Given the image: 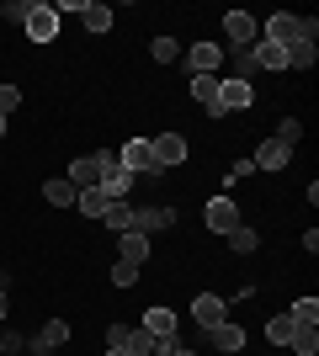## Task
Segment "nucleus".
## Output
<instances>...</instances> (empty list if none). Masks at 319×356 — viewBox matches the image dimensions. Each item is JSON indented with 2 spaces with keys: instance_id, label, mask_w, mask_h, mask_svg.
I'll use <instances>...</instances> for the list:
<instances>
[{
  "instance_id": "f704fd0d",
  "label": "nucleus",
  "mask_w": 319,
  "mask_h": 356,
  "mask_svg": "<svg viewBox=\"0 0 319 356\" xmlns=\"http://www.w3.org/2000/svg\"><path fill=\"white\" fill-rule=\"evenodd\" d=\"M32 6H38V0H11V6H6V16H11V22H22V27H27Z\"/></svg>"
},
{
  "instance_id": "0eeeda50",
  "label": "nucleus",
  "mask_w": 319,
  "mask_h": 356,
  "mask_svg": "<svg viewBox=\"0 0 319 356\" xmlns=\"http://www.w3.org/2000/svg\"><path fill=\"white\" fill-rule=\"evenodd\" d=\"M69 186H75V192H85V186H101V154H80L75 165H69Z\"/></svg>"
},
{
  "instance_id": "a211bd4d",
  "label": "nucleus",
  "mask_w": 319,
  "mask_h": 356,
  "mask_svg": "<svg viewBox=\"0 0 319 356\" xmlns=\"http://www.w3.org/2000/svg\"><path fill=\"white\" fill-rule=\"evenodd\" d=\"M250 59H256V70H282V48L256 38V43H250Z\"/></svg>"
},
{
  "instance_id": "423d86ee",
  "label": "nucleus",
  "mask_w": 319,
  "mask_h": 356,
  "mask_svg": "<svg viewBox=\"0 0 319 356\" xmlns=\"http://www.w3.org/2000/svg\"><path fill=\"white\" fill-rule=\"evenodd\" d=\"M186 70H192V74H218V70H224V48H218V43H192Z\"/></svg>"
},
{
  "instance_id": "7c9ffc66",
  "label": "nucleus",
  "mask_w": 319,
  "mask_h": 356,
  "mask_svg": "<svg viewBox=\"0 0 319 356\" xmlns=\"http://www.w3.org/2000/svg\"><path fill=\"white\" fill-rule=\"evenodd\" d=\"M229 80H245V86L256 80V59H250V48H245V54H234V74H229Z\"/></svg>"
},
{
  "instance_id": "a878e982",
  "label": "nucleus",
  "mask_w": 319,
  "mask_h": 356,
  "mask_svg": "<svg viewBox=\"0 0 319 356\" xmlns=\"http://www.w3.org/2000/svg\"><path fill=\"white\" fill-rule=\"evenodd\" d=\"M266 341H272V346L293 341V319H288V314H272V319H266Z\"/></svg>"
},
{
  "instance_id": "bb28decb",
  "label": "nucleus",
  "mask_w": 319,
  "mask_h": 356,
  "mask_svg": "<svg viewBox=\"0 0 319 356\" xmlns=\"http://www.w3.org/2000/svg\"><path fill=\"white\" fill-rule=\"evenodd\" d=\"M154 351H160V341H154L149 330L138 325V330H133V335H128V356H154Z\"/></svg>"
},
{
  "instance_id": "5701e85b",
  "label": "nucleus",
  "mask_w": 319,
  "mask_h": 356,
  "mask_svg": "<svg viewBox=\"0 0 319 356\" xmlns=\"http://www.w3.org/2000/svg\"><path fill=\"white\" fill-rule=\"evenodd\" d=\"M288 346H293L298 356H314V351H319V330H314V325H293V341H288Z\"/></svg>"
},
{
  "instance_id": "9b49d317",
  "label": "nucleus",
  "mask_w": 319,
  "mask_h": 356,
  "mask_svg": "<svg viewBox=\"0 0 319 356\" xmlns=\"http://www.w3.org/2000/svg\"><path fill=\"white\" fill-rule=\"evenodd\" d=\"M224 314H229V303L218 293H202L197 303H192V319H197L202 330H218V325H224Z\"/></svg>"
},
{
  "instance_id": "393cba45",
  "label": "nucleus",
  "mask_w": 319,
  "mask_h": 356,
  "mask_svg": "<svg viewBox=\"0 0 319 356\" xmlns=\"http://www.w3.org/2000/svg\"><path fill=\"white\" fill-rule=\"evenodd\" d=\"M288 319H293V325H314V319H319V298H314V293L298 298V303L288 309Z\"/></svg>"
},
{
  "instance_id": "c756f323",
  "label": "nucleus",
  "mask_w": 319,
  "mask_h": 356,
  "mask_svg": "<svg viewBox=\"0 0 319 356\" xmlns=\"http://www.w3.org/2000/svg\"><path fill=\"white\" fill-rule=\"evenodd\" d=\"M298 138H304V122H298V118H282V122H277V144H298Z\"/></svg>"
},
{
  "instance_id": "f8f14e48",
  "label": "nucleus",
  "mask_w": 319,
  "mask_h": 356,
  "mask_svg": "<svg viewBox=\"0 0 319 356\" xmlns=\"http://www.w3.org/2000/svg\"><path fill=\"white\" fill-rule=\"evenodd\" d=\"M64 341H69V325H64V319H48V325L38 330V341H32V356H54Z\"/></svg>"
},
{
  "instance_id": "f3484780",
  "label": "nucleus",
  "mask_w": 319,
  "mask_h": 356,
  "mask_svg": "<svg viewBox=\"0 0 319 356\" xmlns=\"http://www.w3.org/2000/svg\"><path fill=\"white\" fill-rule=\"evenodd\" d=\"M122 261H133V266H144V261H149V234H138V229H128V234H122Z\"/></svg>"
},
{
  "instance_id": "473e14b6",
  "label": "nucleus",
  "mask_w": 319,
  "mask_h": 356,
  "mask_svg": "<svg viewBox=\"0 0 319 356\" xmlns=\"http://www.w3.org/2000/svg\"><path fill=\"white\" fill-rule=\"evenodd\" d=\"M11 351H22V335H16V330L0 319V356H11Z\"/></svg>"
},
{
  "instance_id": "4c0bfd02",
  "label": "nucleus",
  "mask_w": 319,
  "mask_h": 356,
  "mask_svg": "<svg viewBox=\"0 0 319 356\" xmlns=\"http://www.w3.org/2000/svg\"><path fill=\"white\" fill-rule=\"evenodd\" d=\"M6 309H11V293H6V287H0V319H6Z\"/></svg>"
},
{
  "instance_id": "c85d7f7f",
  "label": "nucleus",
  "mask_w": 319,
  "mask_h": 356,
  "mask_svg": "<svg viewBox=\"0 0 319 356\" xmlns=\"http://www.w3.org/2000/svg\"><path fill=\"white\" fill-rule=\"evenodd\" d=\"M149 54H154L160 64H176V59H181V48H176V38H154V43H149Z\"/></svg>"
},
{
  "instance_id": "1a4fd4ad",
  "label": "nucleus",
  "mask_w": 319,
  "mask_h": 356,
  "mask_svg": "<svg viewBox=\"0 0 319 356\" xmlns=\"http://www.w3.org/2000/svg\"><path fill=\"white\" fill-rule=\"evenodd\" d=\"M250 102H256V90L245 86V80H229V74L218 80V106H224V112H245Z\"/></svg>"
},
{
  "instance_id": "4be33fe9",
  "label": "nucleus",
  "mask_w": 319,
  "mask_h": 356,
  "mask_svg": "<svg viewBox=\"0 0 319 356\" xmlns=\"http://www.w3.org/2000/svg\"><path fill=\"white\" fill-rule=\"evenodd\" d=\"M314 59H319L314 43H293L288 54H282V70H314Z\"/></svg>"
},
{
  "instance_id": "7ed1b4c3",
  "label": "nucleus",
  "mask_w": 319,
  "mask_h": 356,
  "mask_svg": "<svg viewBox=\"0 0 319 356\" xmlns=\"http://www.w3.org/2000/svg\"><path fill=\"white\" fill-rule=\"evenodd\" d=\"M224 38H229V48H234V54H245V48L261 38V32H256V16H250V11H229V16H224Z\"/></svg>"
},
{
  "instance_id": "f03ea898",
  "label": "nucleus",
  "mask_w": 319,
  "mask_h": 356,
  "mask_svg": "<svg viewBox=\"0 0 319 356\" xmlns=\"http://www.w3.org/2000/svg\"><path fill=\"white\" fill-rule=\"evenodd\" d=\"M117 165L128 170V176H149V170H154V149H149V138H128V144L117 149Z\"/></svg>"
},
{
  "instance_id": "b1692460",
  "label": "nucleus",
  "mask_w": 319,
  "mask_h": 356,
  "mask_svg": "<svg viewBox=\"0 0 319 356\" xmlns=\"http://www.w3.org/2000/svg\"><path fill=\"white\" fill-rule=\"evenodd\" d=\"M43 197L54 202V208H75V197H80V192H75V186H69V181L59 176V181H48V186H43Z\"/></svg>"
},
{
  "instance_id": "2f4dec72",
  "label": "nucleus",
  "mask_w": 319,
  "mask_h": 356,
  "mask_svg": "<svg viewBox=\"0 0 319 356\" xmlns=\"http://www.w3.org/2000/svg\"><path fill=\"white\" fill-rule=\"evenodd\" d=\"M112 282H117V287H133L138 282V266H133V261H117V266H112Z\"/></svg>"
},
{
  "instance_id": "f257e3e1",
  "label": "nucleus",
  "mask_w": 319,
  "mask_h": 356,
  "mask_svg": "<svg viewBox=\"0 0 319 356\" xmlns=\"http://www.w3.org/2000/svg\"><path fill=\"white\" fill-rule=\"evenodd\" d=\"M266 43H277L282 54H288L293 43H309V38H304V16H293V11H277L272 22H266Z\"/></svg>"
},
{
  "instance_id": "aec40b11",
  "label": "nucleus",
  "mask_w": 319,
  "mask_h": 356,
  "mask_svg": "<svg viewBox=\"0 0 319 356\" xmlns=\"http://www.w3.org/2000/svg\"><path fill=\"white\" fill-rule=\"evenodd\" d=\"M75 208L85 213V218H96V223H101V213H106V192H101V186H85V192L75 197Z\"/></svg>"
},
{
  "instance_id": "412c9836",
  "label": "nucleus",
  "mask_w": 319,
  "mask_h": 356,
  "mask_svg": "<svg viewBox=\"0 0 319 356\" xmlns=\"http://www.w3.org/2000/svg\"><path fill=\"white\" fill-rule=\"evenodd\" d=\"M101 223H106V229H117V234H128V229H133V208H128V202H106Z\"/></svg>"
},
{
  "instance_id": "ddd939ff",
  "label": "nucleus",
  "mask_w": 319,
  "mask_h": 356,
  "mask_svg": "<svg viewBox=\"0 0 319 356\" xmlns=\"http://www.w3.org/2000/svg\"><path fill=\"white\" fill-rule=\"evenodd\" d=\"M138 234H160V229H176V208H138L133 213Z\"/></svg>"
},
{
  "instance_id": "58836bf2",
  "label": "nucleus",
  "mask_w": 319,
  "mask_h": 356,
  "mask_svg": "<svg viewBox=\"0 0 319 356\" xmlns=\"http://www.w3.org/2000/svg\"><path fill=\"white\" fill-rule=\"evenodd\" d=\"M106 356H128V351H117V346H106Z\"/></svg>"
},
{
  "instance_id": "e433bc0d",
  "label": "nucleus",
  "mask_w": 319,
  "mask_h": 356,
  "mask_svg": "<svg viewBox=\"0 0 319 356\" xmlns=\"http://www.w3.org/2000/svg\"><path fill=\"white\" fill-rule=\"evenodd\" d=\"M154 356H197V351H186V346L176 341V335H165V341H160V351H154Z\"/></svg>"
},
{
  "instance_id": "39448f33",
  "label": "nucleus",
  "mask_w": 319,
  "mask_h": 356,
  "mask_svg": "<svg viewBox=\"0 0 319 356\" xmlns=\"http://www.w3.org/2000/svg\"><path fill=\"white\" fill-rule=\"evenodd\" d=\"M149 149H154V170H170V165H181V160H186V138H181V134H160V138H149Z\"/></svg>"
},
{
  "instance_id": "9d476101",
  "label": "nucleus",
  "mask_w": 319,
  "mask_h": 356,
  "mask_svg": "<svg viewBox=\"0 0 319 356\" xmlns=\"http://www.w3.org/2000/svg\"><path fill=\"white\" fill-rule=\"evenodd\" d=\"M250 165H256V170H288V165H293V149L277 144V138H266V144L250 154Z\"/></svg>"
},
{
  "instance_id": "72a5a7b5",
  "label": "nucleus",
  "mask_w": 319,
  "mask_h": 356,
  "mask_svg": "<svg viewBox=\"0 0 319 356\" xmlns=\"http://www.w3.org/2000/svg\"><path fill=\"white\" fill-rule=\"evenodd\" d=\"M16 102H22V90H16V86H0V118H11Z\"/></svg>"
},
{
  "instance_id": "20e7f679",
  "label": "nucleus",
  "mask_w": 319,
  "mask_h": 356,
  "mask_svg": "<svg viewBox=\"0 0 319 356\" xmlns=\"http://www.w3.org/2000/svg\"><path fill=\"white\" fill-rule=\"evenodd\" d=\"M27 38H32V43H54V38H59V11L38 0V6H32V16H27Z\"/></svg>"
},
{
  "instance_id": "c9c22d12",
  "label": "nucleus",
  "mask_w": 319,
  "mask_h": 356,
  "mask_svg": "<svg viewBox=\"0 0 319 356\" xmlns=\"http://www.w3.org/2000/svg\"><path fill=\"white\" fill-rule=\"evenodd\" d=\"M128 335H133V325H112V330H106V346H117V351H128Z\"/></svg>"
},
{
  "instance_id": "dca6fc26",
  "label": "nucleus",
  "mask_w": 319,
  "mask_h": 356,
  "mask_svg": "<svg viewBox=\"0 0 319 356\" xmlns=\"http://www.w3.org/2000/svg\"><path fill=\"white\" fill-rule=\"evenodd\" d=\"M208 335H213V346H218V351H245V330L234 325V319H224V325L208 330Z\"/></svg>"
},
{
  "instance_id": "6e6552de",
  "label": "nucleus",
  "mask_w": 319,
  "mask_h": 356,
  "mask_svg": "<svg viewBox=\"0 0 319 356\" xmlns=\"http://www.w3.org/2000/svg\"><path fill=\"white\" fill-rule=\"evenodd\" d=\"M202 218H208V229H213V234H229V229H240V208H234L229 197H213Z\"/></svg>"
},
{
  "instance_id": "2eb2a0df",
  "label": "nucleus",
  "mask_w": 319,
  "mask_h": 356,
  "mask_svg": "<svg viewBox=\"0 0 319 356\" xmlns=\"http://www.w3.org/2000/svg\"><path fill=\"white\" fill-rule=\"evenodd\" d=\"M144 330H149L154 341H165V335H176V314H170L165 303H154V309L144 314Z\"/></svg>"
},
{
  "instance_id": "4468645a",
  "label": "nucleus",
  "mask_w": 319,
  "mask_h": 356,
  "mask_svg": "<svg viewBox=\"0 0 319 356\" xmlns=\"http://www.w3.org/2000/svg\"><path fill=\"white\" fill-rule=\"evenodd\" d=\"M133 186H138V176H128L122 165H117V170H106V176H101V192H106V202H122V197L133 192Z\"/></svg>"
},
{
  "instance_id": "ea45409f",
  "label": "nucleus",
  "mask_w": 319,
  "mask_h": 356,
  "mask_svg": "<svg viewBox=\"0 0 319 356\" xmlns=\"http://www.w3.org/2000/svg\"><path fill=\"white\" fill-rule=\"evenodd\" d=\"M0 138H6V118H0Z\"/></svg>"
},
{
  "instance_id": "6ab92c4d",
  "label": "nucleus",
  "mask_w": 319,
  "mask_h": 356,
  "mask_svg": "<svg viewBox=\"0 0 319 356\" xmlns=\"http://www.w3.org/2000/svg\"><path fill=\"white\" fill-rule=\"evenodd\" d=\"M80 22H85V32H112V6H96V0H85Z\"/></svg>"
},
{
  "instance_id": "cd10ccee",
  "label": "nucleus",
  "mask_w": 319,
  "mask_h": 356,
  "mask_svg": "<svg viewBox=\"0 0 319 356\" xmlns=\"http://www.w3.org/2000/svg\"><path fill=\"white\" fill-rule=\"evenodd\" d=\"M229 250H234V255H250V250H256V245H261V239H256V229H229Z\"/></svg>"
}]
</instances>
